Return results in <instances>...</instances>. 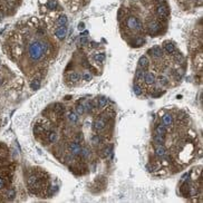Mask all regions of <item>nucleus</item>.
<instances>
[{"label": "nucleus", "mask_w": 203, "mask_h": 203, "mask_svg": "<svg viewBox=\"0 0 203 203\" xmlns=\"http://www.w3.org/2000/svg\"><path fill=\"white\" fill-rule=\"evenodd\" d=\"M47 50V45L44 43V41H40V40H36V41H32L29 46V49H28V55H29V58L34 62L36 60H39L43 58V56L45 55Z\"/></svg>", "instance_id": "obj_1"}, {"label": "nucleus", "mask_w": 203, "mask_h": 203, "mask_svg": "<svg viewBox=\"0 0 203 203\" xmlns=\"http://www.w3.org/2000/svg\"><path fill=\"white\" fill-rule=\"evenodd\" d=\"M126 26L131 30H135L139 31L142 29V24L139 22V20L136 17H129L126 20Z\"/></svg>", "instance_id": "obj_2"}, {"label": "nucleus", "mask_w": 203, "mask_h": 203, "mask_svg": "<svg viewBox=\"0 0 203 203\" xmlns=\"http://www.w3.org/2000/svg\"><path fill=\"white\" fill-rule=\"evenodd\" d=\"M156 14L163 19H167L168 18V15H170L168 9H167V7H166L165 5H157Z\"/></svg>", "instance_id": "obj_3"}, {"label": "nucleus", "mask_w": 203, "mask_h": 203, "mask_svg": "<svg viewBox=\"0 0 203 203\" xmlns=\"http://www.w3.org/2000/svg\"><path fill=\"white\" fill-rule=\"evenodd\" d=\"M105 126H106V120L104 117H99V118H97V120L94 122V129L96 132L103 131V129H105Z\"/></svg>", "instance_id": "obj_4"}, {"label": "nucleus", "mask_w": 203, "mask_h": 203, "mask_svg": "<svg viewBox=\"0 0 203 203\" xmlns=\"http://www.w3.org/2000/svg\"><path fill=\"white\" fill-rule=\"evenodd\" d=\"M68 148H69V152L72 153V155H78V154H81V151H82V148L78 142L69 143Z\"/></svg>", "instance_id": "obj_5"}, {"label": "nucleus", "mask_w": 203, "mask_h": 203, "mask_svg": "<svg viewBox=\"0 0 203 203\" xmlns=\"http://www.w3.org/2000/svg\"><path fill=\"white\" fill-rule=\"evenodd\" d=\"M160 28H161V25H160L157 21H152V22H150L148 27V34L155 35V34H157V32L160 31Z\"/></svg>", "instance_id": "obj_6"}, {"label": "nucleus", "mask_w": 203, "mask_h": 203, "mask_svg": "<svg viewBox=\"0 0 203 203\" xmlns=\"http://www.w3.org/2000/svg\"><path fill=\"white\" fill-rule=\"evenodd\" d=\"M67 31H68V29H67L66 26H60L59 28L56 29L55 31L56 37L58 38V39H64L67 36Z\"/></svg>", "instance_id": "obj_7"}, {"label": "nucleus", "mask_w": 203, "mask_h": 203, "mask_svg": "<svg viewBox=\"0 0 203 203\" xmlns=\"http://www.w3.org/2000/svg\"><path fill=\"white\" fill-rule=\"evenodd\" d=\"M148 53H151V55L153 56V57H155V58H160V57H162V55H163V49L160 46H154L148 50Z\"/></svg>", "instance_id": "obj_8"}, {"label": "nucleus", "mask_w": 203, "mask_h": 203, "mask_svg": "<svg viewBox=\"0 0 203 203\" xmlns=\"http://www.w3.org/2000/svg\"><path fill=\"white\" fill-rule=\"evenodd\" d=\"M139 68H142V69H148V67L150 66V60H148V58L146 56H142L141 58H139Z\"/></svg>", "instance_id": "obj_9"}, {"label": "nucleus", "mask_w": 203, "mask_h": 203, "mask_svg": "<svg viewBox=\"0 0 203 203\" xmlns=\"http://www.w3.org/2000/svg\"><path fill=\"white\" fill-rule=\"evenodd\" d=\"M164 49H165L166 53H168V54L175 53V47H174V45H173L172 43H170V41H165V43H164Z\"/></svg>", "instance_id": "obj_10"}, {"label": "nucleus", "mask_w": 203, "mask_h": 203, "mask_svg": "<svg viewBox=\"0 0 203 203\" xmlns=\"http://www.w3.org/2000/svg\"><path fill=\"white\" fill-rule=\"evenodd\" d=\"M162 120H163V125H165V126H171L173 124V117L170 114H165Z\"/></svg>", "instance_id": "obj_11"}, {"label": "nucleus", "mask_w": 203, "mask_h": 203, "mask_svg": "<svg viewBox=\"0 0 203 203\" xmlns=\"http://www.w3.org/2000/svg\"><path fill=\"white\" fill-rule=\"evenodd\" d=\"M144 81L146 82V84H152L155 83V76L152 74V73H145V76H144Z\"/></svg>", "instance_id": "obj_12"}, {"label": "nucleus", "mask_w": 203, "mask_h": 203, "mask_svg": "<svg viewBox=\"0 0 203 203\" xmlns=\"http://www.w3.org/2000/svg\"><path fill=\"white\" fill-rule=\"evenodd\" d=\"M153 139H154L155 144H157V145H163L164 142H165L164 135H161V134H155L154 137H153Z\"/></svg>", "instance_id": "obj_13"}, {"label": "nucleus", "mask_w": 203, "mask_h": 203, "mask_svg": "<svg viewBox=\"0 0 203 203\" xmlns=\"http://www.w3.org/2000/svg\"><path fill=\"white\" fill-rule=\"evenodd\" d=\"M155 154L157 156H164L166 154V148L163 146V145H157L156 150H155Z\"/></svg>", "instance_id": "obj_14"}, {"label": "nucleus", "mask_w": 203, "mask_h": 203, "mask_svg": "<svg viewBox=\"0 0 203 203\" xmlns=\"http://www.w3.org/2000/svg\"><path fill=\"white\" fill-rule=\"evenodd\" d=\"M155 132H156V134L165 135L166 132H167V129H166L165 125H163V124H160V125H157V126H156V129H155Z\"/></svg>", "instance_id": "obj_15"}, {"label": "nucleus", "mask_w": 203, "mask_h": 203, "mask_svg": "<svg viewBox=\"0 0 203 203\" xmlns=\"http://www.w3.org/2000/svg\"><path fill=\"white\" fill-rule=\"evenodd\" d=\"M144 76H145V70L142 69V68H141V69H137V70H136V74H135V79L141 82V81L144 79Z\"/></svg>", "instance_id": "obj_16"}, {"label": "nucleus", "mask_w": 203, "mask_h": 203, "mask_svg": "<svg viewBox=\"0 0 203 203\" xmlns=\"http://www.w3.org/2000/svg\"><path fill=\"white\" fill-rule=\"evenodd\" d=\"M106 105H107V98L104 97V96L98 97V99H97V106H98L99 108H103V107H105Z\"/></svg>", "instance_id": "obj_17"}, {"label": "nucleus", "mask_w": 203, "mask_h": 203, "mask_svg": "<svg viewBox=\"0 0 203 203\" xmlns=\"http://www.w3.org/2000/svg\"><path fill=\"white\" fill-rule=\"evenodd\" d=\"M39 87H40V81H39L38 78H35V79L30 83V88L34 89V91H37V89H39Z\"/></svg>", "instance_id": "obj_18"}, {"label": "nucleus", "mask_w": 203, "mask_h": 203, "mask_svg": "<svg viewBox=\"0 0 203 203\" xmlns=\"http://www.w3.org/2000/svg\"><path fill=\"white\" fill-rule=\"evenodd\" d=\"M57 25L58 26H66L67 25V17L65 15H62L59 18L57 19Z\"/></svg>", "instance_id": "obj_19"}, {"label": "nucleus", "mask_w": 203, "mask_h": 203, "mask_svg": "<svg viewBox=\"0 0 203 203\" xmlns=\"http://www.w3.org/2000/svg\"><path fill=\"white\" fill-rule=\"evenodd\" d=\"M79 78H81V76H79L78 73H76V72H73V73L69 74V81H72V82H74V83L78 82Z\"/></svg>", "instance_id": "obj_20"}, {"label": "nucleus", "mask_w": 203, "mask_h": 203, "mask_svg": "<svg viewBox=\"0 0 203 203\" xmlns=\"http://www.w3.org/2000/svg\"><path fill=\"white\" fill-rule=\"evenodd\" d=\"M102 141H103L102 136L97 134V135H94V136H93L92 143L94 144V145H98V144H101V143H102Z\"/></svg>", "instance_id": "obj_21"}, {"label": "nucleus", "mask_w": 203, "mask_h": 203, "mask_svg": "<svg viewBox=\"0 0 203 203\" xmlns=\"http://www.w3.org/2000/svg\"><path fill=\"white\" fill-rule=\"evenodd\" d=\"M81 154H82V156L84 158H87V157H89V155H91V150L88 148H83L82 151H81Z\"/></svg>", "instance_id": "obj_22"}, {"label": "nucleus", "mask_w": 203, "mask_h": 203, "mask_svg": "<svg viewBox=\"0 0 203 203\" xmlns=\"http://www.w3.org/2000/svg\"><path fill=\"white\" fill-rule=\"evenodd\" d=\"M133 91L135 93V95H137V96L142 95V93H143V89H142V87L139 86V84H135V85L133 86Z\"/></svg>", "instance_id": "obj_23"}, {"label": "nucleus", "mask_w": 203, "mask_h": 203, "mask_svg": "<svg viewBox=\"0 0 203 203\" xmlns=\"http://www.w3.org/2000/svg\"><path fill=\"white\" fill-rule=\"evenodd\" d=\"M68 118H69V120H70L72 123H76V122L78 120L77 113H73V112H70V113L68 114Z\"/></svg>", "instance_id": "obj_24"}, {"label": "nucleus", "mask_w": 203, "mask_h": 203, "mask_svg": "<svg viewBox=\"0 0 203 203\" xmlns=\"http://www.w3.org/2000/svg\"><path fill=\"white\" fill-rule=\"evenodd\" d=\"M112 151H113V146H112V145L105 148L103 150V157H107L112 153Z\"/></svg>", "instance_id": "obj_25"}, {"label": "nucleus", "mask_w": 203, "mask_h": 203, "mask_svg": "<svg viewBox=\"0 0 203 203\" xmlns=\"http://www.w3.org/2000/svg\"><path fill=\"white\" fill-rule=\"evenodd\" d=\"M84 112H85V106H84L83 104H77V106H76V113H77V115H82V114H84Z\"/></svg>", "instance_id": "obj_26"}, {"label": "nucleus", "mask_w": 203, "mask_h": 203, "mask_svg": "<svg viewBox=\"0 0 203 203\" xmlns=\"http://www.w3.org/2000/svg\"><path fill=\"white\" fill-rule=\"evenodd\" d=\"M95 60L98 62V63H103V62L105 60V54H104V53L96 54V55H95Z\"/></svg>", "instance_id": "obj_27"}, {"label": "nucleus", "mask_w": 203, "mask_h": 203, "mask_svg": "<svg viewBox=\"0 0 203 203\" xmlns=\"http://www.w3.org/2000/svg\"><path fill=\"white\" fill-rule=\"evenodd\" d=\"M57 139V134H56L55 132H49V134H48V141L50 142V143H54Z\"/></svg>", "instance_id": "obj_28"}, {"label": "nucleus", "mask_w": 203, "mask_h": 203, "mask_svg": "<svg viewBox=\"0 0 203 203\" xmlns=\"http://www.w3.org/2000/svg\"><path fill=\"white\" fill-rule=\"evenodd\" d=\"M143 43H144V39H143V38H136V39L133 41V46L139 47L141 45H143Z\"/></svg>", "instance_id": "obj_29"}, {"label": "nucleus", "mask_w": 203, "mask_h": 203, "mask_svg": "<svg viewBox=\"0 0 203 203\" xmlns=\"http://www.w3.org/2000/svg\"><path fill=\"white\" fill-rule=\"evenodd\" d=\"M7 196H8V199H9V200L15 199V196H16V191H15L14 189H10L9 191L7 192Z\"/></svg>", "instance_id": "obj_30"}, {"label": "nucleus", "mask_w": 203, "mask_h": 203, "mask_svg": "<svg viewBox=\"0 0 203 203\" xmlns=\"http://www.w3.org/2000/svg\"><path fill=\"white\" fill-rule=\"evenodd\" d=\"M55 112L56 113H64V106L62 104H56L55 105Z\"/></svg>", "instance_id": "obj_31"}, {"label": "nucleus", "mask_w": 203, "mask_h": 203, "mask_svg": "<svg viewBox=\"0 0 203 203\" xmlns=\"http://www.w3.org/2000/svg\"><path fill=\"white\" fill-rule=\"evenodd\" d=\"M94 107H95V105H94V103H93L92 101L88 102V103H87V104L85 105V108L87 110V112H92Z\"/></svg>", "instance_id": "obj_32"}, {"label": "nucleus", "mask_w": 203, "mask_h": 203, "mask_svg": "<svg viewBox=\"0 0 203 203\" xmlns=\"http://www.w3.org/2000/svg\"><path fill=\"white\" fill-rule=\"evenodd\" d=\"M47 6H48L49 9H55L56 7H57V1H56V0H50Z\"/></svg>", "instance_id": "obj_33"}, {"label": "nucleus", "mask_w": 203, "mask_h": 203, "mask_svg": "<svg viewBox=\"0 0 203 203\" xmlns=\"http://www.w3.org/2000/svg\"><path fill=\"white\" fill-rule=\"evenodd\" d=\"M158 83H160V85H162V86H165V85H167V79H166L165 77H163V76H160Z\"/></svg>", "instance_id": "obj_34"}, {"label": "nucleus", "mask_w": 203, "mask_h": 203, "mask_svg": "<svg viewBox=\"0 0 203 203\" xmlns=\"http://www.w3.org/2000/svg\"><path fill=\"white\" fill-rule=\"evenodd\" d=\"M83 139V133H76L75 135V142H81Z\"/></svg>", "instance_id": "obj_35"}, {"label": "nucleus", "mask_w": 203, "mask_h": 203, "mask_svg": "<svg viewBox=\"0 0 203 203\" xmlns=\"http://www.w3.org/2000/svg\"><path fill=\"white\" fill-rule=\"evenodd\" d=\"M79 43H81V45H85V44L88 43V39H87L86 36H83V37H81V39H79Z\"/></svg>", "instance_id": "obj_36"}, {"label": "nucleus", "mask_w": 203, "mask_h": 203, "mask_svg": "<svg viewBox=\"0 0 203 203\" xmlns=\"http://www.w3.org/2000/svg\"><path fill=\"white\" fill-rule=\"evenodd\" d=\"M43 131H44V129H43V127H40L39 125H37V126L35 127V133H36V134H40Z\"/></svg>", "instance_id": "obj_37"}, {"label": "nucleus", "mask_w": 203, "mask_h": 203, "mask_svg": "<svg viewBox=\"0 0 203 203\" xmlns=\"http://www.w3.org/2000/svg\"><path fill=\"white\" fill-rule=\"evenodd\" d=\"M91 79H92V76L88 74V73L84 74V81H91Z\"/></svg>", "instance_id": "obj_38"}, {"label": "nucleus", "mask_w": 203, "mask_h": 203, "mask_svg": "<svg viewBox=\"0 0 203 203\" xmlns=\"http://www.w3.org/2000/svg\"><path fill=\"white\" fill-rule=\"evenodd\" d=\"M5 179H2V177H0V189H2L3 186H5Z\"/></svg>", "instance_id": "obj_39"}, {"label": "nucleus", "mask_w": 203, "mask_h": 203, "mask_svg": "<svg viewBox=\"0 0 203 203\" xmlns=\"http://www.w3.org/2000/svg\"><path fill=\"white\" fill-rule=\"evenodd\" d=\"M84 28H85V25H84V22H81V24L78 25V29H79V30H84Z\"/></svg>", "instance_id": "obj_40"}, {"label": "nucleus", "mask_w": 203, "mask_h": 203, "mask_svg": "<svg viewBox=\"0 0 203 203\" xmlns=\"http://www.w3.org/2000/svg\"><path fill=\"white\" fill-rule=\"evenodd\" d=\"M92 44H93V47H97V44H96V43H94V41H93Z\"/></svg>", "instance_id": "obj_41"}]
</instances>
